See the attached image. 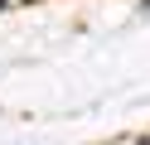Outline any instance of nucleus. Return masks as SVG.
<instances>
[{
  "label": "nucleus",
  "mask_w": 150,
  "mask_h": 145,
  "mask_svg": "<svg viewBox=\"0 0 150 145\" xmlns=\"http://www.w3.org/2000/svg\"><path fill=\"white\" fill-rule=\"evenodd\" d=\"M0 5H5V0H0Z\"/></svg>",
  "instance_id": "nucleus-1"
}]
</instances>
